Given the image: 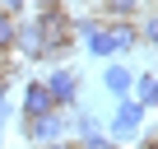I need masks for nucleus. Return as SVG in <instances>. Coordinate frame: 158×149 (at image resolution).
Masks as SVG:
<instances>
[{
    "label": "nucleus",
    "instance_id": "nucleus-11",
    "mask_svg": "<svg viewBox=\"0 0 158 149\" xmlns=\"http://www.w3.org/2000/svg\"><path fill=\"white\" fill-rule=\"evenodd\" d=\"M74 149H116V140H107V135H84Z\"/></svg>",
    "mask_w": 158,
    "mask_h": 149
},
{
    "label": "nucleus",
    "instance_id": "nucleus-7",
    "mask_svg": "<svg viewBox=\"0 0 158 149\" xmlns=\"http://www.w3.org/2000/svg\"><path fill=\"white\" fill-rule=\"evenodd\" d=\"M130 84H135V74H130L126 65H107V70H102V89H107L112 98H130Z\"/></svg>",
    "mask_w": 158,
    "mask_h": 149
},
{
    "label": "nucleus",
    "instance_id": "nucleus-8",
    "mask_svg": "<svg viewBox=\"0 0 158 149\" xmlns=\"http://www.w3.org/2000/svg\"><path fill=\"white\" fill-rule=\"evenodd\" d=\"M130 93H135V103H139V107H153V98H158V79H153V74H135Z\"/></svg>",
    "mask_w": 158,
    "mask_h": 149
},
{
    "label": "nucleus",
    "instance_id": "nucleus-12",
    "mask_svg": "<svg viewBox=\"0 0 158 149\" xmlns=\"http://www.w3.org/2000/svg\"><path fill=\"white\" fill-rule=\"evenodd\" d=\"M135 37H139V42H149V47L158 42V19H153V10H149V19H144V28H139Z\"/></svg>",
    "mask_w": 158,
    "mask_h": 149
},
{
    "label": "nucleus",
    "instance_id": "nucleus-4",
    "mask_svg": "<svg viewBox=\"0 0 158 149\" xmlns=\"http://www.w3.org/2000/svg\"><path fill=\"white\" fill-rule=\"evenodd\" d=\"M42 84H47V98H51V107H56V112H60V107H70V103L79 98V74H74V70H51Z\"/></svg>",
    "mask_w": 158,
    "mask_h": 149
},
{
    "label": "nucleus",
    "instance_id": "nucleus-13",
    "mask_svg": "<svg viewBox=\"0 0 158 149\" xmlns=\"http://www.w3.org/2000/svg\"><path fill=\"white\" fill-rule=\"evenodd\" d=\"M19 10H23V0H0V14H10V19H14Z\"/></svg>",
    "mask_w": 158,
    "mask_h": 149
},
{
    "label": "nucleus",
    "instance_id": "nucleus-1",
    "mask_svg": "<svg viewBox=\"0 0 158 149\" xmlns=\"http://www.w3.org/2000/svg\"><path fill=\"white\" fill-rule=\"evenodd\" d=\"M33 33H37V61H60V56L74 47V19H70L60 5H56V10H37Z\"/></svg>",
    "mask_w": 158,
    "mask_h": 149
},
{
    "label": "nucleus",
    "instance_id": "nucleus-14",
    "mask_svg": "<svg viewBox=\"0 0 158 149\" xmlns=\"http://www.w3.org/2000/svg\"><path fill=\"white\" fill-rule=\"evenodd\" d=\"M42 149H74L70 140H51V144H42Z\"/></svg>",
    "mask_w": 158,
    "mask_h": 149
},
{
    "label": "nucleus",
    "instance_id": "nucleus-2",
    "mask_svg": "<svg viewBox=\"0 0 158 149\" xmlns=\"http://www.w3.org/2000/svg\"><path fill=\"white\" fill-rule=\"evenodd\" d=\"M84 42H89L93 56H116V51H130L139 37H135L130 23H93V28L84 33Z\"/></svg>",
    "mask_w": 158,
    "mask_h": 149
},
{
    "label": "nucleus",
    "instance_id": "nucleus-9",
    "mask_svg": "<svg viewBox=\"0 0 158 149\" xmlns=\"http://www.w3.org/2000/svg\"><path fill=\"white\" fill-rule=\"evenodd\" d=\"M102 10H107V19H116V23H126L135 10H139V0H102Z\"/></svg>",
    "mask_w": 158,
    "mask_h": 149
},
{
    "label": "nucleus",
    "instance_id": "nucleus-10",
    "mask_svg": "<svg viewBox=\"0 0 158 149\" xmlns=\"http://www.w3.org/2000/svg\"><path fill=\"white\" fill-rule=\"evenodd\" d=\"M10 51H14V19L0 14V56H10Z\"/></svg>",
    "mask_w": 158,
    "mask_h": 149
},
{
    "label": "nucleus",
    "instance_id": "nucleus-5",
    "mask_svg": "<svg viewBox=\"0 0 158 149\" xmlns=\"http://www.w3.org/2000/svg\"><path fill=\"white\" fill-rule=\"evenodd\" d=\"M139 121H144V107H139L135 98H121V107H116V121H112V135H107V140L135 135V130H139Z\"/></svg>",
    "mask_w": 158,
    "mask_h": 149
},
{
    "label": "nucleus",
    "instance_id": "nucleus-3",
    "mask_svg": "<svg viewBox=\"0 0 158 149\" xmlns=\"http://www.w3.org/2000/svg\"><path fill=\"white\" fill-rule=\"evenodd\" d=\"M65 126H70L65 112H51V117H23V140H28V144H51V140H60Z\"/></svg>",
    "mask_w": 158,
    "mask_h": 149
},
{
    "label": "nucleus",
    "instance_id": "nucleus-15",
    "mask_svg": "<svg viewBox=\"0 0 158 149\" xmlns=\"http://www.w3.org/2000/svg\"><path fill=\"white\" fill-rule=\"evenodd\" d=\"M139 149H158V140H153V135H144V140H139Z\"/></svg>",
    "mask_w": 158,
    "mask_h": 149
},
{
    "label": "nucleus",
    "instance_id": "nucleus-6",
    "mask_svg": "<svg viewBox=\"0 0 158 149\" xmlns=\"http://www.w3.org/2000/svg\"><path fill=\"white\" fill-rule=\"evenodd\" d=\"M23 112H28V117H51V112H56L51 98H47V84H42V79H33V84L23 89Z\"/></svg>",
    "mask_w": 158,
    "mask_h": 149
}]
</instances>
